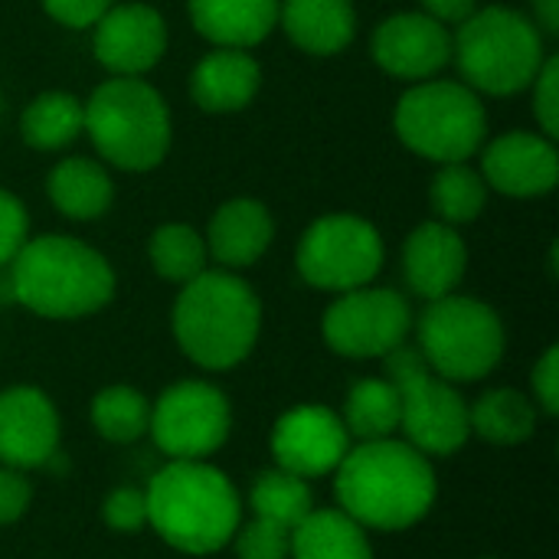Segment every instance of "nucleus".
Returning a JSON list of instances; mask_svg holds the SVG:
<instances>
[{
  "instance_id": "3",
  "label": "nucleus",
  "mask_w": 559,
  "mask_h": 559,
  "mask_svg": "<svg viewBox=\"0 0 559 559\" xmlns=\"http://www.w3.org/2000/svg\"><path fill=\"white\" fill-rule=\"evenodd\" d=\"M147 524L180 554L206 557L226 547L242 521V504L233 481L197 462L164 465L147 491Z\"/></svg>"
},
{
  "instance_id": "9",
  "label": "nucleus",
  "mask_w": 559,
  "mask_h": 559,
  "mask_svg": "<svg viewBox=\"0 0 559 559\" xmlns=\"http://www.w3.org/2000/svg\"><path fill=\"white\" fill-rule=\"evenodd\" d=\"M386 380L400 393V429L423 455H452L468 436V406L459 390L429 370L416 347L400 344L386 354Z\"/></svg>"
},
{
  "instance_id": "4",
  "label": "nucleus",
  "mask_w": 559,
  "mask_h": 559,
  "mask_svg": "<svg viewBox=\"0 0 559 559\" xmlns=\"http://www.w3.org/2000/svg\"><path fill=\"white\" fill-rule=\"evenodd\" d=\"M262 328V305L249 282L226 269H206L180 285L174 305V337L203 370H233L242 364Z\"/></svg>"
},
{
  "instance_id": "16",
  "label": "nucleus",
  "mask_w": 559,
  "mask_h": 559,
  "mask_svg": "<svg viewBox=\"0 0 559 559\" xmlns=\"http://www.w3.org/2000/svg\"><path fill=\"white\" fill-rule=\"evenodd\" d=\"M350 449V432L341 416L324 406H295L275 423L272 455L278 468L298 478H321L334 472Z\"/></svg>"
},
{
  "instance_id": "29",
  "label": "nucleus",
  "mask_w": 559,
  "mask_h": 559,
  "mask_svg": "<svg viewBox=\"0 0 559 559\" xmlns=\"http://www.w3.org/2000/svg\"><path fill=\"white\" fill-rule=\"evenodd\" d=\"M147 255H151L154 272L164 282H174V285L193 282L200 272H206V262H210L203 233H197L187 223H164V226H157L151 233Z\"/></svg>"
},
{
  "instance_id": "40",
  "label": "nucleus",
  "mask_w": 559,
  "mask_h": 559,
  "mask_svg": "<svg viewBox=\"0 0 559 559\" xmlns=\"http://www.w3.org/2000/svg\"><path fill=\"white\" fill-rule=\"evenodd\" d=\"M534 3V23L544 29V36H557L559 33V0H531Z\"/></svg>"
},
{
  "instance_id": "26",
  "label": "nucleus",
  "mask_w": 559,
  "mask_h": 559,
  "mask_svg": "<svg viewBox=\"0 0 559 559\" xmlns=\"http://www.w3.org/2000/svg\"><path fill=\"white\" fill-rule=\"evenodd\" d=\"M472 432L495 445H518L534 436L537 409L518 390H491L468 409Z\"/></svg>"
},
{
  "instance_id": "28",
  "label": "nucleus",
  "mask_w": 559,
  "mask_h": 559,
  "mask_svg": "<svg viewBox=\"0 0 559 559\" xmlns=\"http://www.w3.org/2000/svg\"><path fill=\"white\" fill-rule=\"evenodd\" d=\"M429 200H432L439 223H449V226L475 223L485 213L488 183L475 167H468V160L439 164V174L432 177V187H429Z\"/></svg>"
},
{
  "instance_id": "10",
  "label": "nucleus",
  "mask_w": 559,
  "mask_h": 559,
  "mask_svg": "<svg viewBox=\"0 0 559 559\" xmlns=\"http://www.w3.org/2000/svg\"><path fill=\"white\" fill-rule=\"evenodd\" d=\"M386 259L380 229L354 213H331L314 219L295 252L298 275L321 292L344 295L373 285Z\"/></svg>"
},
{
  "instance_id": "37",
  "label": "nucleus",
  "mask_w": 559,
  "mask_h": 559,
  "mask_svg": "<svg viewBox=\"0 0 559 559\" xmlns=\"http://www.w3.org/2000/svg\"><path fill=\"white\" fill-rule=\"evenodd\" d=\"M29 481L16 468H0V527L20 521L23 511L29 508Z\"/></svg>"
},
{
  "instance_id": "32",
  "label": "nucleus",
  "mask_w": 559,
  "mask_h": 559,
  "mask_svg": "<svg viewBox=\"0 0 559 559\" xmlns=\"http://www.w3.org/2000/svg\"><path fill=\"white\" fill-rule=\"evenodd\" d=\"M239 559H292V531L255 518L249 527L236 531Z\"/></svg>"
},
{
  "instance_id": "17",
  "label": "nucleus",
  "mask_w": 559,
  "mask_h": 559,
  "mask_svg": "<svg viewBox=\"0 0 559 559\" xmlns=\"http://www.w3.org/2000/svg\"><path fill=\"white\" fill-rule=\"evenodd\" d=\"M59 416L46 393L13 386L0 393V462L7 468H36L56 455Z\"/></svg>"
},
{
  "instance_id": "8",
  "label": "nucleus",
  "mask_w": 559,
  "mask_h": 559,
  "mask_svg": "<svg viewBox=\"0 0 559 559\" xmlns=\"http://www.w3.org/2000/svg\"><path fill=\"white\" fill-rule=\"evenodd\" d=\"M416 350L429 370L449 383H472L488 377L504 354V324L498 311L465 295L429 301L416 321Z\"/></svg>"
},
{
  "instance_id": "27",
  "label": "nucleus",
  "mask_w": 559,
  "mask_h": 559,
  "mask_svg": "<svg viewBox=\"0 0 559 559\" xmlns=\"http://www.w3.org/2000/svg\"><path fill=\"white\" fill-rule=\"evenodd\" d=\"M344 426L360 442L390 439L400 429V393L390 380H360L344 403Z\"/></svg>"
},
{
  "instance_id": "1",
  "label": "nucleus",
  "mask_w": 559,
  "mask_h": 559,
  "mask_svg": "<svg viewBox=\"0 0 559 559\" xmlns=\"http://www.w3.org/2000/svg\"><path fill=\"white\" fill-rule=\"evenodd\" d=\"M334 472L341 511L360 527L406 531L436 504V472L429 455L409 442H364L360 449H347Z\"/></svg>"
},
{
  "instance_id": "5",
  "label": "nucleus",
  "mask_w": 559,
  "mask_h": 559,
  "mask_svg": "<svg viewBox=\"0 0 559 559\" xmlns=\"http://www.w3.org/2000/svg\"><path fill=\"white\" fill-rule=\"evenodd\" d=\"M547 56L544 29L514 7H478L452 33V62L478 95L527 92Z\"/></svg>"
},
{
  "instance_id": "23",
  "label": "nucleus",
  "mask_w": 559,
  "mask_h": 559,
  "mask_svg": "<svg viewBox=\"0 0 559 559\" xmlns=\"http://www.w3.org/2000/svg\"><path fill=\"white\" fill-rule=\"evenodd\" d=\"M46 193L59 216L75 219V223H92L111 210L115 183L98 160L66 157L49 170Z\"/></svg>"
},
{
  "instance_id": "6",
  "label": "nucleus",
  "mask_w": 559,
  "mask_h": 559,
  "mask_svg": "<svg viewBox=\"0 0 559 559\" xmlns=\"http://www.w3.org/2000/svg\"><path fill=\"white\" fill-rule=\"evenodd\" d=\"M98 157L128 174H144L164 164L174 141L170 108L160 92L131 75L105 79L85 102V128Z\"/></svg>"
},
{
  "instance_id": "31",
  "label": "nucleus",
  "mask_w": 559,
  "mask_h": 559,
  "mask_svg": "<svg viewBox=\"0 0 559 559\" xmlns=\"http://www.w3.org/2000/svg\"><path fill=\"white\" fill-rule=\"evenodd\" d=\"M92 423L108 442H134L147 432L151 403L131 386H108L92 403Z\"/></svg>"
},
{
  "instance_id": "18",
  "label": "nucleus",
  "mask_w": 559,
  "mask_h": 559,
  "mask_svg": "<svg viewBox=\"0 0 559 559\" xmlns=\"http://www.w3.org/2000/svg\"><path fill=\"white\" fill-rule=\"evenodd\" d=\"M468 269V249L455 226L426 219L419 223L403 246V275L413 295L436 301L455 295Z\"/></svg>"
},
{
  "instance_id": "35",
  "label": "nucleus",
  "mask_w": 559,
  "mask_h": 559,
  "mask_svg": "<svg viewBox=\"0 0 559 559\" xmlns=\"http://www.w3.org/2000/svg\"><path fill=\"white\" fill-rule=\"evenodd\" d=\"M105 524L118 534H134L147 524V501L138 488H118L105 498Z\"/></svg>"
},
{
  "instance_id": "19",
  "label": "nucleus",
  "mask_w": 559,
  "mask_h": 559,
  "mask_svg": "<svg viewBox=\"0 0 559 559\" xmlns=\"http://www.w3.org/2000/svg\"><path fill=\"white\" fill-rule=\"evenodd\" d=\"M203 239H206L210 259L219 262V269L239 272V269L255 265L269 252L275 239V219L265 203L252 197H236V200H226L210 216Z\"/></svg>"
},
{
  "instance_id": "24",
  "label": "nucleus",
  "mask_w": 559,
  "mask_h": 559,
  "mask_svg": "<svg viewBox=\"0 0 559 559\" xmlns=\"http://www.w3.org/2000/svg\"><path fill=\"white\" fill-rule=\"evenodd\" d=\"M292 559H373V550L344 511H311L292 531Z\"/></svg>"
},
{
  "instance_id": "30",
  "label": "nucleus",
  "mask_w": 559,
  "mask_h": 559,
  "mask_svg": "<svg viewBox=\"0 0 559 559\" xmlns=\"http://www.w3.org/2000/svg\"><path fill=\"white\" fill-rule=\"evenodd\" d=\"M249 504H252L255 518L272 521L285 531H295L314 511V498H311V488L305 485V478H298L285 468L262 472L252 485Z\"/></svg>"
},
{
  "instance_id": "14",
  "label": "nucleus",
  "mask_w": 559,
  "mask_h": 559,
  "mask_svg": "<svg viewBox=\"0 0 559 559\" xmlns=\"http://www.w3.org/2000/svg\"><path fill=\"white\" fill-rule=\"evenodd\" d=\"M92 49L111 75L144 79L167 52V23L151 3H111L92 26Z\"/></svg>"
},
{
  "instance_id": "7",
  "label": "nucleus",
  "mask_w": 559,
  "mask_h": 559,
  "mask_svg": "<svg viewBox=\"0 0 559 559\" xmlns=\"http://www.w3.org/2000/svg\"><path fill=\"white\" fill-rule=\"evenodd\" d=\"M393 131L413 154L426 160L462 164L481 151L488 138V111L481 95L465 82L426 79L400 95Z\"/></svg>"
},
{
  "instance_id": "36",
  "label": "nucleus",
  "mask_w": 559,
  "mask_h": 559,
  "mask_svg": "<svg viewBox=\"0 0 559 559\" xmlns=\"http://www.w3.org/2000/svg\"><path fill=\"white\" fill-rule=\"evenodd\" d=\"M39 3L56 23L69 29H92L115 0H39Z\"/></svg>"
},
{
  "instance_id": "13",
  "label": "nucleus",
  "mask_w": 559,
  "mask_h": 559,
  "mask_svg": "<svg viewBox=\"0 0 559 559\" xmlns=\"http://www.w3.org/2000/svg\"><path fill=\"white\" fill-rule=\"evenodd\" d=\"M370 56L386 75L409 85L439 79V72L452 62V26L423 10L393 13L373 29Z\"/></svg>"
},
{
  "instance_id": "25",
  "label": "nucleus",
  "mask_w": 559,
  "mask_h": 559,
  "mask_svg": "<svg viewBox=\"0 0 559 559\" xmlns=\"http://www.w3.org/2000/svg\"><path fill=\"white\" fill-rule=\"evenodd\" d=\"M85 128V102L72 92H43L20 115V138L33 151H62Z\"/></svg>"
},
{
  "instance_id": "33",
  "label": "nucleus",
  "mask_w": 559,
  "mask_h": 559,
  "mask_svg": "<svg viewBox=\"0 0 559 559\" xmlns=\"http://www.w3.org/2000/svg\"><path fill=\"white\" fill-rule=\"evenodd\" d=\"M531 95H534V118L540 124V131L547 138L559 134V59L547 56V62L540 66L537 79L531 82Z\"/></svg>"
},
{
  "instance_id": "34",
  "label": "nucleus",
  "mask_w": 559,
  "mask_h": 559,
  "mask_svg": "<svg viewBox=\"0 0 559 559\" xmlns=\"http://www.w3.org/2000/svg\"><path fill=\"white\" fill-rule=\"evenodd\" d=\"M26 239H29L26 206L20 203V197L0 187V269H7L16 259Z\"/></svg>"
},
{
  "instance_id": "22",
  "label": "nucleus",
  "mask_w": 559,
  "mask_h": 559,
  "mask_svg": "<svg viewBox=\"0 0 559 559\" xmlns=\"http://www.w3.org/2000/svg\"><path fill=\"white\" fill-rule=\"evenodd\" d=\"M187 7L197 33L226 49H252L278 26V0H190Z\"/></svg>"
},
{
  "instance_id": "20",
  "label": "nucleus",
  "mask_w": 559,
  "mask_h": 559,
  "mask_svg": "<svg viewBox=\"0 0 559 559\" xmlns=\"http://www.w3.org/2000/svg\"><path fill=\"white\" fill-rule=\"evenodd\" d=\"M262 66L249 49L213 46L190 72V98L206 115H236L252 105Z\"/></svg>"
},
{
  "instance_id": "15",
  "label": "nucleus",
  "mask_w": 559,
  "mask_h": 559,
  "mask_svg": "<svg viewBox=\"0 0 559 559\" xmlns=\"http://www.w3.org/2000/svg\"><path fill=\"white\" fill-rule=\"evenodd\" d=\"M481 147L478 174L485 177L488 190L514 200H534L557 187V138H547L544 131H508Z\"/></svg>"
},
{
  "instance_id": "21",
  "label": "nucleus",
  "mask_w": 559,
  "mask_h": 559,
  "mask_svg": "<svg viewBox=\"0 0 559 559\" xmlns=\"http://www.w3.org/2000/svg\"><path fill=\"white\" fill-rule=\"evenodd\" d=\"M278 26L308 56H337L357 33L354 0H278Z\"/></svg>"
},
{
  "instance_id": "11",
  "label": "nucleus",
  "mask_w": 559,
  "mask_h": 559,
  "mask_svg": "<svg viewBox=\"0 0 559 559\" xmlns=\"http://www.w3.org/2000/svg\"><path fill=\"white\" fill-rule=\"evenodd\" d=\"M321 331L328 347L341 357H386L406 344L413 331V308L393 288L364 285L337 295V301L324 311Z\"/></svg>"
},
{
  "instance_id": "2",
  "label": "nucleus",
  "mask_w": 559,
  "mask_h": 559,
  "mask_svg": "<svg viewBox=\"0 0 559 559\" xmlns=\"http://www.w3.org/2000/svg\"><path fill=\"white\" fill-rule=\"evenodd\" d=\"M3 272L10 298L52 321L95 314L115 295V272L108 259L88 242L59 233L26 239Z\"/></svg>"
},
{
  "instance_id": "12",
  "label": "nucleus",
  "mask_w": 559,
  "mask_h": 559,
  "mask_svg": "<svg viewBox=\"0 0 559 559\" xmlns=\"http://www.w3.org/2000/svg\"><path fill=\"white\" fill-rule=\"evenodd\" d=\"M229 400L200 380H183L160 393L151 406V436L174 462H197L213 455L229 439Z\"/></svg>"
},
{
  "instance_id": "38",
  "label": "nucleus",
  "mask_w": 559,
  "mask_h": 559,
  "mask_svg": "<svg viewBox=\"0 0 559 559\" xmlns=\"http://www.w3.org/2000/svg\"><path fill=\"white\" fill-rule=\"evenodd\" d=\"M534 393H537V403L550 413V416H557L559 413V350L557 347H550L540 360H537V367H534Z\"/></svg>"
},
{
  "instance_id": "39",
  "label": "nucleus",
  "mask_w": 559,
  "mask_h": 559,
  "mask_svg": "<svg viewBox=\"0 0 559 559\" xmlns=\"http://www.w3.org/2000/svg\"><path fill=\"white\" fill-rule=\"evenodd\" d=\"M423 13H429L432 20L445 23V26H459L462 20H468L481 3L478 0H419Z\"/></svg>"
}]
</instances>
